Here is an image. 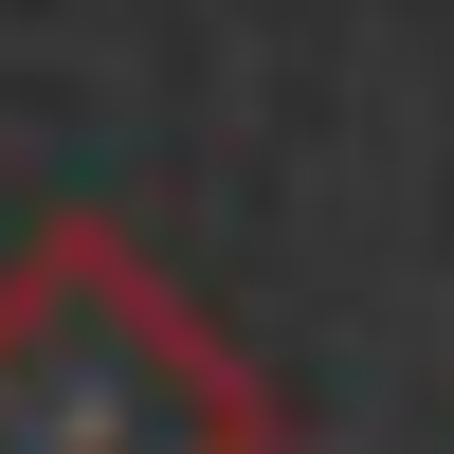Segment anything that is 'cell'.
Instances as JSON below:
<instances>
[{"instance_id": "obj_1", "label": "cell", "mask_w": 454, "mask_h": 454, "mask_svg": "<svg viewBox=\"0 0 454 454\" xmlns=\"http://www.w3.org/2000/svg\"><path fill=\"white\" fill-rule=\"evenodd\" d=\"M0 454H291V400L128 218L55 200L0 254Z\"/></svg>"}]
</instances>
